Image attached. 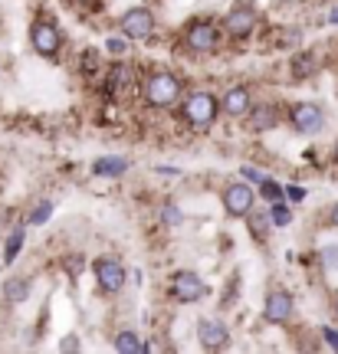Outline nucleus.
<instances>
[{
	"label": "nucleus",
	"mask_w": 338,
	"mask_h": 354,
	"mask_svg": "<svg viewBox=\"0 0 338 354\" xmlns=\"http://www.w3.org/2000/svg\"><path fill=\"white\" fill-rule=\"evenodd\" d=\"M184 95V82L171 69H151L141 79V102L151 109H171Z\"/></svg>",
	"instance_id": "nucleus-1"
},
{
	"label": "nucleus",
	"mask_w": 338,
	"mask_h": 354,
	"mask_svg": "<svg viewBox=\"0 0 338 354\" xmlns=\"http://www.w3.org/2000/svg\"><path fill=\"white\" fill-rule=\"evenodd\" d=\"M181 112L188 118L190 128H211L217 122V115H220V99L207 92V88H197V92H190V95H181Z\"/></svg>",
	"instance_id": "nucleus-2"
},
{
	"label": "nucleus",
	"mask_w": 338,
	"mask_h": 354,
	"mask_svg": "<svg viewBox=\"0 0 338 354\" xmlns=\"http://www.w3.org/2000/svg\"><path fill=\"white\" fill-rule=\"evenodd\" d=\"M289 125L292 131H299L305 138H315L322 128H326V109L319 102H292L289 105Z\"/></svg>",
	"instance_id": "nucleus-3"
},
{
	"label": "nucleus",
	"mask_w": 338,
	"mask_h": 354,
	"mask_svg": "<svg viewBox=\"0 0 338 354\" xmlns=\"http://www.w3.org/2000/svg\"><path fill=\"white\" fill-rule=\"evenodd\" d=\"M92 276H96V286H99V292H105V295H115V292L125 289L128 269H125V263H122L118 256H99V259L92 263Z\"/></svg>",
	"instance_id": "nucleus-4"
},
{
	"label": "nucleus",
	"mask_w": 338,
	"mask_h": 354,
	"mask_svg": "<svg viewBox=\"0 0 338 354\" xmlns=\"http://www.w3.org/2000/svg\"><path fill=\"white\" fill-rule=\"evenodd\" d=\"M260 24V10L247 3V0H237L230 10H226V20H224V30L230 39H247L253 37V30Z\"/></svg>",
	"instance_id": "nucleus-5"
},
{
	"label": "nucleus",
	"mask_w": 338,
	"mask_h": 354,
	"mask_svg": "<svg viewBox=\"0 0 338 354\" xmlns=\"http://www.w3.org/2000/svg\"><path fill=\"white\" fill-rule=\"evenodd\" d=\"M168 289H171V299L181 302V305H194V302H201L204 295H207L204 279L197 276V272H190V269H177V272H171Z\"/></svg>",
	"instance_id": "nucleus-6"
},
{
	"label": "nucleus",
	"mask_w": 338,
	"mask_h": 354,
	"mask_svg": "<svg viewBox=\"0 0 338 354\" xmlns=\"http://www.w3.org/2000/svg\"><path fill=\"white\" fill-rule=\"evenodd\" d=\"M184 46L190 53H213L220 46V26L211 20H194L184 30Z\"/></svg>",
	"instance_id": "nucleus-7"
},
{
	"label": "nucleus",
	"mask_w": 338,
	"mask_h": 354,
	"mask_svg": "<svg viewBox=\"0 0 338 354\" xmlns=\"http://www.w3.org/2000/svg\"><path fill=\"white\" fill-rule=\"evenodd\" d=\"M220 201H224V214L230 220H243L256 207V190L250 184H226Z\"/></svg>",
	"instance_id": "nucleus-8"
},
{
	"label": "nucleus",
	"mask_w": 338,
	"mask_h": 354,
	"mask_svg": "<svg viewBox=\"0 0 338 354\" xmlns=\"http://www.w3.org/2000/svg\"><path fill=\"white\" fill-rule=\"evenodd\" d=\"M30 46H33L39 56L53 59L56 53L63 50V33H60L56 24H50V20H37V24L30 26Z\"/></svg>",
	"instance_id": "nucleus-9"
},
{
	"label": "nucleus",
	"mask_w": 338,
	"mask_h": 354,
	"mask_svg": "<svg viewBox=\"0 0 338 354\" xmlns=\"http://www.w3.org/2000/svg\"><path fill=\"white\" fill-rule=\"evenodd\" d=\"M118 24H122V37L148 39L151 33H154V13H151L148 7H128Z\"/></svg>",
	"instance_id": "nucleus-10"
},
{
	"label": "nucleus",
	"mask_w": 338,
	"mask_h": 354,
	"mask_svg": "<svg viewBox=\"0 0 338 354\" xmlns=\"http://www.w3.org/2000/svg\"><path fill=\"white\" fill-rule=\"evenodd\" d=\"M197 342H201V348H207V351L226 348V344H230L226 322H220V318H201V322H197Z\"/></svg>",
	"instance_id": "nucleus-11"
},
{
	"label": "nucleus",
	"mask_w": 338,
	"mask_h": 354,
	"mask_svg": "<svg viewBox=\"0 0 338 354\" xmlns=\"http://www.w3.org/2000/svg\"><path fill=\"white\" fill-rule=\"evenodd\" d=\"M132 86H135V66H128V63H122V59H118V63L105 73V95L118 102L122 95H128V92H132Z\"/></svg>",
	"instance_id": "nucleus-12"
},
{
	"label": "nucleus",
	"mask_w": 338,
	"mask_h": 354,
	"mask_svg": "<svg viewBox=\"0 0 338 354\" xmlns=\"http://www.w3.org/2000/svg\"><path fill=\"white\" fill-rule=\"evenodd\" d=\"M296 315V299L289 292H269L266 295V305H263V318L269 325H286L289 318Z\"/></svg>",
	"instance_id": "nucleus-13"
},
{
	"label": "nucleus",
	"mask_w": 338,
	"mask_h": 354,
	"mask_svg": "<svg viewBox=\"0 0 338 354\" xmlns=\"http://www.w3.org/2000/svg\"><path fill=\"white\" fill-rule=\"evenodd\" d=\"M250 105H253L250 86H233L220 95V112L230 115V118H243V115L250 112Z\"/></svg>",
	"instance_id": "nucleus-14"
},
{
	"label": "nucleus",
	"mask_w": 338,
	"mask_h": 354,
	"mask_svg": "<svg viewBox=\"0 0 338 354\" xmlns=\"http://www.w3.org/2000/svg\"><path fill=\"white\" fill-rule=\"evenodd\" d=\"M279 105L276 102H253L250 112L243 118H250V131H269V128L279 125Z\"/></svg>",
	"instance_id": "nucleus-15"
},
{
	"label": "nucleus",
	"mask_w": 338,
	"mask_h": 354,
	"mask_svg": "<svg viewBox=\"0 0 338 354\" xmlns=\"http://www.w3.org/2000/svg\"><path fill=\"white\" fill-rule=\"evenodd\" d=\"M125 171H128V161L118 158V154H105V158H96V161H92V174L105 177V180H115V177H122Z\"/></svg>",
	"instance_id": "nucleus-16"
},
{
	"label": "nucleus",
	"mask_w": 338,
	"mask_h": 354,
	"mask_svg": "<svg viewBox=\"0 0 338 354\" xmlns=\"http://www.w3.org/2000/svg\"><path fill=\"white\" fill-rule=\"evenodd\" d=\"M243 220H247V230H250V236L256 243H266V240H269L273 220H269V214H266V210H256V207H253V210L243 216Z\"/></svg>",
	"instance_id": "nucleus-17"
},
{
	"label": "nucleus",
	"mask_w": 338,
	"mask_h": 354,
	"mask_svg": "<svg viewBox=\"0 0 338 354\" xmlns=\"http://www.w3.org/2000/svg\"><path fill=\"white\" fill-rule=\"evenodd\" d=\"M30 292H33V282L26 276H13L3 282V299H7V302H26Z\"/></svg>",
	"instance_id": "nucleus-18"
},
{
	"label": "nucleus",
	"mask_w": 338,
	"mask_h": 354,
	"mask_svg": "<svg viewBox=\"0 0 338 354\" xmlns=\"http://www.w3.org/2000/svg\"><path fill=\"white\" fill-rule=\"evenodd\" d=\"M141 338H138V331H118L115 335V351H122V354H141Z\"/></svg>",
	"instance_id": "nucleus-19"
},
{
	"label": "nucleus",
	"mask_w": 338,
	"mask_h": 354,
	"mask_svg": "<svg viewBox=\"0 0 338 354\" xmlns=\"http://www.w3.org/2000/svg\"><path fill=\"white\" fill-rule=\"evenodd\" d=\"M315 73V56L312 53H296V56H292V76L296 79H309Z\"/></svg>",
	"instance_id": "nucleus-20"
},
{
	"label": "nucleus",
	"mask_w": 338,
	"mask_h": 354,
	"mask_svg": "<svg viewBox=\"0 0 338 354\" xmlns=\"http://www.w3.org/2000/svg\"><path fill=\"white\" fill-rule=\"evenodd\" d=\"M256 201H286V197H283V184H279V180H273V177H263V180H260V190H256Z\"/></svg>",
	"instance_id": "nucleus-21"
},
{
	"label": "nucleus",
	"mask_w": 338,
	"mask_h": 354,
	"mask_svg": "<svg viewBox=\"0 0 338 354\" xmlns=\"http://www.w3.org/2000/svg\"><path fill=\"white\" fill-rule=\"evenodd\" d=\"M24 240H26V230L24 227H17L10 233V240H7V250H3V263L10 266L17 256H20V250H24Z\"/></svg>",
	"instance_id": "nucleus-22"
},
{
	"label": "nucleus",
	"mask_w": 338,
	"mask_h": 354,
	"mask_svg": "<svg viewBox=\"0 0 338 354\" xmlns=\"http://www.w3.org/2000/svg\"><path fill=\"white\" fill-rule=\"evenodd\" d=\"M269 220H273V227H289V223H292V210H289V203L286 201L269 203Z\"/></svg>",
	"instance_id": "nucleus-23"
},
{
	"label": "nucleus",
	"mask_w": 338,
	"mask_h": 354,
	"mask_svg": "<svg viewBox=\"0 0 338 354\" xmlns=\"http://www.w3.org/2000/svg\"><path fill=\"white\" fill-rule=\"evenodd\" d=\"M82 73H86V76H96V73H99V53L96 50L82 53Z\"/></svg>",
	"instance_id": "nucleus-24"
},
{
	"label": "nucleus",
	"mask_w": 338,
	"mask_h": 354,
	"mask_svg": "<svg viewBox=\"0 0 338 354\" xmlns=\"http://www.w3.org/2000/svg\"><path fill=\"white\" fill-rule=\"evenodd\" d=\"M50 214H53V203H50V201H43V203L37 207V210L30 214V223H33V227H39V223H46V220H50Z\"/></svg>",
	"instance_id": "nucleus-25"
},
{
	"label": "nucleus",
	"mask_w": 338,
	"mask_h": 354,
	"mask_svg": "<svg viewBox=\"0 0 338 354\" xmlns=\"http://www.w3.org/2000/svg\"><path fill=\"white\" fill-rule=\"evenodd\" d=\"M161 220H164V227H177V223H181V210H177L175 203H164V207H161Z\"/></svg>",
	"instance_id": "nucleus-26"
},
{
	"label": "nucleus",
	"mask_w": 338,
	"mask_h": 354,
	"mask_svg": "<svg viewBox=\"0 0 338 354\" xmlns=\"http://www.w3.org/2000/svg\"><path fill=\"white\" fill-rule=\"evenodd\" d=\"M105 46H109V53H112V56H125L128 37H109V43H105Z\"/></svg>",
	"instance_id": "nucleus-27"
},
{
	"label": "nucleus",
	"mask_w": 338,
	"mask_h": 354,
	"mask_svg": "<svg viewBox=\"0 0 338 354\" xmlns=\"http://www.w3.org/2000/svg\"><path fill=\"white\" fill-rule=\"evenodd\" d=\"M322 338H326V344L332 348V351H338V328L326 325V328H322Z\"/></svg>",
	"instance_id": "nucleus-28"
},
{
	"label": "nucleus",
	"mask_w": 338,
	"mask_h": 354,
	"mask_svg": "<svg viewBox=\"0 0 338 354\" xmlns=\"http://www.w3.org/2000/svg\"><path fill=\"white\" fill-rule=\"evenodd\" d=\"M283 197H286V201H292V203H302V201H305V190H302V187H286V190H283Z\"/></svg>",
	"instance_id": "nucleus-29"
},
{
	"label": "nucleus",
	"mask_w": 338,
	"mask_h": 354,
	"mask_svg": "<svg viewBox=\"0 0 338 354\" xmlns=\"http://www.w3.org/2000/svg\"><path fill=\"white\" fill-rule=\"evenodd\" d=\"M79 348H82V344H79V338H75V335H69V338H63V342H60V351H79Z\"/></svg>",
	"instance_id": "nucleus-30"
},
{
	"label": "nucleus",
	"mask_w": 338,
	"mask_h": 354,
	"mask_svg": "<svg viewBox=\"0 0 338 354\" xmlns=\"http://www.w3.org/2000/svg\"><path fill=\"white\" fill-rule=\"evenodd\" d=\"M79 269H82V256H73V259H66V272L79 276Z\"/></svg>",
	"instance_id": "nucleus-31"
},
{
	"label": "nucleus",
	"mask_w": 338,
	"mask_h": 354,
	"mask_svg": "<svg viewBox=\"0 0 338 354\" xmlns=\"http://www.w3.org/2000/svg\"><path fill=\"white\" fill-rule=\"evenodd\" d=\"M243 177H250L253 184H260V180H263V171H256V167H243Z\"/></svg>",
	"instance_id": "nucleus-32"
},
{
	"label": "nucleus",
	"mask_w": 338,
	"mask_h": 354,
	"mask_svg": "<svg viewBox=\"0 0 338 354\" xmlns=\"http://www.w3.org/2000/svg\"><path fill=\"white\" fill-rule=\"evenodd\" d=\"M326 263L328 266H338V250H326Z\"/></svg>",
	"instance_id": "nucleus-33"
},
{
	"label": "nucleus",
	"mask_w": 338,
	"mask_h": 354,
	"mask_svg": "<svg viewBox=\"0 0 338 354\" xmlns=\"http://www.w3.org/2000/svg\"><path fill=\"white\" fill-rule=\"evenodd\" d=\"M328 220H332V227L338 230V203H335V207H332V210H328Z\"/></svg>",
	"instance_id": "nucleus-34"
},
{
	"label": "nucleus",
	"mask_w": 338,
	"mask_h": 354,
	"mask_svg": "<svg viewBox=\"0 0 338 354\" xmlns=\"http://www.w3.org/2000/svg\"><path fill=\"white\" fill-rule=\"evenodd\" d=\"M328 20H332V24L338 26V7H335V10H332V13H328Z\"/></svg>",
	"instance_id": "nucleus-35"
},
{
	"label": "nucleus",
	"mask_w": 338,
	"mask_h": 354,
	"mask_svg": "<svg viewBox=\"0 0 338 354\" xmlns=\"http://www.w3.org/2000/svg\"><path fill=\"white\" fill-rule=\"evenodd\" d=\"M332 158H335V161H338V138H335V151H332Z\"/></svg>",
	"instance_id": "nucleus-36"
},
{
	"label": "nucleus",
	"mask_w": 338,
	"mask_h": 354,
	"mask_svg": "<svg viewBox=\"0 0 338 354\" xmlns=\"http://www.w3.org/2000/svg\"><path fill=\"white\" fill-rule=\"evenodd\" d=\"M335 318H338V295H335Z\"/></svg>",
	"instance_id": "nucleus-37"
}]
</instances>
